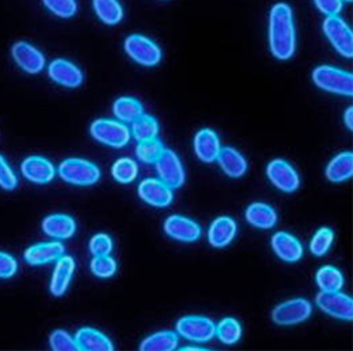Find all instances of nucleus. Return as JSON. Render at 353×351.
I'll list each match as a JSON object with an SVG mask.
<instances>
[{"label": "nucleus", "mask_w": 353, "mask_h": 351, "mask_svg": "<svg viewBox=\"0 0 353 351\" xmlns=\"http://www.w3.org/2000/svg\"><path fill=\"white\" fill-rule=\"evenodd\" d=\"M272 247L274 253L285 262H297L301 259L304 250L301 243L287 231H277L272 237Z\"/></svg>", "instance_id": "6ab92c4d"}, {"label": "nucleus", "mask_w": 353, "mask_h": 351, "mask_svg": "<svg viewBox=\"0 0 353 351\" xmlns=\"http://www.w3.org/2000/svg\"><path fill=\"white\" fill-rule=\"evenodd\" d=\"M50 345L52 350L57 351H75L78 345L75 340L70 336V333L64 330H55L50 336Z\"/></svg>", "instance_id": "4c0bfd02"}, {"label": "nucleus", "mask_w": 353, "mask_h": 351, "mask_svg": "<svg viewBox=\"0 0 353 351\" xmlns=\"http://www.w3.org/2000/svg\"><path fill=\"white\" fill-rule=\"evenodd\" d=\"M17 187V177L5 160L3 156H0V188L5 191H13Z\"/></svg>", "instance_id": "ea45409f"}, {"label": "nucleus", "mask_w": 353, "mask_h": 351, "mask_svg": "<svg viewBox=\"0 0 353 351\" xmlns=\"http://www.w3.org/2000/svg\"><path fill=\"white\" fill-rule=\"evenodd\" d=\"M139 196L154 208H165L172 202V189L168 188L163 181L149 178L139 185Z\"/></svg>", "instance_id": "4468645a"}, {"label": "nucleus", "mask_w": 353, "mask_h": 351, "mask_svg": "<svg viewBox=\"0 0 353 351\" xmlns=\"http://www.w3.org/2000/svg\"><path fill=\"white\" fill-rule=\"evenodd\" d=\"M353 173V154L350 151H345L338 154L327 167L325 175L331 182H343L347 181Z\"/></svg>", "instance_id": "a878e982"}, {"label": "nucleus", "mask_w": 353, "mask_h": 351, "mask_svg": "<svg viewBox=\"0 0 353 351\" xmlns=\"http://www.w3.org/2000/svg\"><path fill=\"white\" fill-rule=\"evenodd\" d=\"M21 173L24 175V178L30 182L44 185L54 180L55 168L47 158L34 156L28 157L23 161Z\"/></svg>", "instance_id": "2eb2a0df"}, {"label": "nucleus", "mask_w": 353, "mask_h": 351, "mask_svg": "<svg viewBox=\"0 0 353 351\" xmlns=\"http://www.w3.org/2000/svg\"><path fill=\"white\" fill-rule=\"evenodd\" d=\"M312 313V305L303 298L291 299L279 305L273 313L272 319L274 323L280 326H292L305 321Z\"/></svg>", "instance_id": "9d476101"}, {"label": "nucleus", "mask_w": 353, "mask_h": 351, "mask_svg": "<svg viewBox=\"0 0 353 351\" xmlns=\"http://www.w3.org/2000/svg\"><path fill=\"white\" fill-rule=\"evenodd\" d=\"M176 347H179V336L170 330L145 337L140 344V350L143 351H171Z\"/></svg>", "instance_id": "cd10ccee"}, {"label": "nucleus", "mask_w": 353, "mask_h": 351, "mask_svg": "<svg viewBox=\"0 0 353 351\" xmlns=\"http://www.w3.org/2000/svg\"><path fill=\"white\" fill-rule=\"evenodd\" d=\"M268 177L272 184L283 192L291 193L300 188V177L297 171L281 158L273 160L268 165Z\"/></svg>", "instance_id": "9b49d317"}, {"label": "nucleus", "mask_w": 353, "mask_h": 351, "mask_svg": "<svg viewBox=\"0 0 353 351\" xmlns=\"http://www.w3.org/2000/svg\"><path fill=\"white\" fill-rule=\"evenodd\" d=\"M136 141H145V140H152L157 138L159 134V123L154 119V117L149 114H143L140 116L137 120L132 123V131Z\"/></svg>", "instance_id": "7c9ffc66"}, {"label": "nucleus", "mask_w": 353, "mask_h": 351, "mask_svg": "<svg viewBox=\"0 0 353 351\" xmlns=\"http://www.w3.org/2000/svg\"><path fill=\"white\" fill-rule=\"evenodd\" d=\"M48 76L58 85L65 87H78L83 81L82 71L67 60H54L48 67Z\"/></svg>", "instance_id": "dca6fc26"}, {"label": "nucleus", "mask_w": 353, "mask_h": 351, "mask_svg": "<svg viewBox=\"0 0 353 351\" xmlns=\"http://www.w3.org/2000/svg\"><path fill=\"white\" fill-rule=\"evenodd\" d=\"M198 350H203L201 347H184L183 351H198Z\"/></svg>", "instance_id": "c03bdc74"}, {"label": "nucleus", "mask_w": 353, "mask_h": 351, "mask_svg": "<svg viewBox=\"0 0 353 351\" xmlns=\"http://www.w3.org/2000/svg\"><path fill=\"white\" fill-rule=\"evenodd\" d=\"M346 2H352V0H346Z\"/></svg>", "instance_id": "a18cd8bd"}, {"label": "nucleus", "mask_w": 353, "mask_h": 351, "mask_svg": "<svg viewBox=\"0 0 353 351\" xmlns=\"http://www.w3.org/2000/svg\"><path fill=\"white\" fill-rule=\"evenodd\" d=\"M277 219V212L266 203H252L246 209V220L257 228H273Z\"/></svg>", "instance_id": "393cba45"}, {"label": "nucleus", "mask_w": 353, "mask_h": 351, "mask_svg": "<svg viewBox=\"0 0 353 351\" xmlns=\"http://www.w3.org/2000/svg\"><path fill=\"white\" fill-rule=\"evenodd\" d=\"M345 125L349 130H353V107H349L345 111Z\"/></svg>", "instance_id": "37998d69"}, {"label": "nucleus", "mask_w": 353, "mask_h": 351, "mask_svg": "<svg viewBox=\"0 0 353 351\" xmlns=\"http://www.w3.org/2000/svg\"><path fill=\"white\" fill-rule=\"evenodd\" d=\"M94 10L108 25H116L123 19V9L119 0H94Z\"/></svg>", "instance_id": "c85d7f7f"}, {"label": "nucleus", "mask_w": 353, "mask_h": 351, "mask_svg": "<svg viewBox=\"0 0 353 351\" xmlns=\"http://www.w3.org/2000/svg\"><path fill=\"white\" fill-rule=\"evenodd\" d=\"M215 334H218L219 340L223 344L232 345L234 343H238L239 339L242 337V326L236 319L225 317L219 321L218 326L215 328Z\"/></svg>", "instance_id": "2f4dec72"}, {"label": "nucleus", "mask_w": 353, "mask_h": 351, "mask_svg": "<svg viewBox=\"0 0 353 351\" xmlns=\"http://www.w3.org/2000/svg\"><path fill=\"white\" fill-rule=\"evenodd\" d=\"M314 83L322 91L336 94L341 96L353 95V76L331 65H321L312 72Z\"/></svg>", "instance_id": "f03ea898"}, {"label": "nucleus", "mask_w": 353, "mask_h": 351, "mask_svg": "<svg viewBox=\"0 0 353 351\" xmlns=\"http://www.w3.org/2000/svg\"><path fill=\"white\" fill-rule=\"evenodd\" d=\"M215 323L205 316H184L176 321V332L190 341L207 343L215 336Z\"/></svg>", "instance_id": "6e6552de"}, {"label": "nucleus", "mask_w": 353, "mask_h": 351, "mask_svg": "<svg viewBox=\"0 0 353 351\" xmlns=\"http://www.w3.org/2000/svg\"><path fill=\"white\" fill-rule=\"evenodd\" d=\"M16 64L27 74H39L46 67V58L41 51L26 41H19L12 48Z\"/></svg>", "instance_id": "f8f14e48"}, {"label": "nucleus", "mask_w": 353, "mask_h": 351, "mask_svg": "<svg viewBox=\"0 0 353 351\" xmlns=\"http://www.w3.org/2000/svg\"><path fill=\"white\" fill-rule=\"evenodd\" d=\"M113 114L122 123H133L140 116L144 114V109L139 100L123 96L113 103Z\"/></svg>", "instance_id": "bb28decb"}, {"label": "nucleus", "mask_w": 353, "mask_h": 351, "mask_svg": "<svg viewBox=\"0 0 353 351\" xmlns=\"http://www.w3.org/2000/svg\"><path fill=\"white\" fill-rule=\"evenodd\" d=\"M269 44L272 54L280 61L290 60L296 52V25L287 3H277L270 12Z\"/></svg>", "instance_id": "f257e3e1"}, {"label": "nucleus", "mask_w": 353, "mask_h": 351, "mask_svg": "<svg viewBox=\"0 0 353 351\" xmlns=\"http://www.w3.org/2000/svg\"><path fill=\"white\" fill-rule=\"evenodd\" d=\"M125 50L134 63L143 67H154L161 61L160 47L141 34L129 36L125 41Z\"/></svg>", "instance_id": "39448f33"}, {"label": "nucleus", "mask_w": 353, "mask_h": 351, "mask_svg": "<svg viewBox=\"0 0 353 351\" xmlns=\"http://www.w3.org/2000/svg\"><path fill=\"white\" fill-rule=\"evenodd\" d=\"M315 304L322 312H325L327 315L335 319H341V320L353 319V301L350 297L342 294L339 290H331V292L321 290L316 295Z\"/></svg>", "instance_id": "1a4fd4ad"}, {"label": "nucleus", "mask_w": 353, "mask_h": 351, "mask_svg": "<svg viewBox=\"0 0 353 351\" xmlns=\"http://www.w3.org/2000/svg\"><path fill=\"white\" fill-rule=\"evenodd\" d=\"M216 161L222 171L230 178H241L248 171L246 158L232 147H221Z\"/></svg>", "instance_id": "b1692460"}, {"label": "nucleus", "mask_w": 353, "mask_h": 351, "mask_svg": "<svg viewBox=\"0 0 353 351\" xmlns=\"http://www.w3.org/2000/svg\"><path fill=\"white\" fill-rule=\"evenodd\" d=\"M316 9L328 16H338L342 12L343 0H314Z\"/></svg>", "instance_id": "79ce46f5"}, {"label": "nucleus", "mask_w": 353, "mask_h": 351, "mask_svg": "<svg viewBox=\"0 0 353 351\" xmlns=\"http://www.w3.org/2000/svg\"><path fill=\"white\" fill-rule=\"evenodd\" d=\"M236 223L232 217L222 216L212 222L210 231H208V240L215 248H223L232 243V240L236 236Z\"/></svg>", "instance_id": "4be33fe9"}, {"label": "nucleus", "mask_w": 353, "mask_h": 351, "mask_svg": "<svg viewBox=\"0 0 353 351\" xmlns=\"http://www.w3.org/2000/svg\"><path fill=\"white\" fill-rule=\"evenodd\" d=\"M75 271V261L70 255H63L57 259V266L54 268L50 290L54 297H63L72 279Z\"/></svg>", "instance_id": "f3484780"}, {"label": "nucleus", "mask_w": 353, "mask_h": 351, "mask_svg": "<svg viewBox=\"0 0 353 351\" xmlns=\"http://www.w3.org/2000/svg\"><path fill=\"white\" fill-rule=\"evenodd\" d=\"M139 168L132 158H119L112 167V177L119 184H130L137 178Z\"/></svg>", "instance_id": "473e14b6"}, {"label": "nucleus", "mask_w": 353, "mask_h": 351, "mask_svg": "<svg viewBox=\"0 0 353 351\" xmlns=\"http://www.w3.org/2000/svg\"><path fill=\"white\" fill-rule=\"evenodd\" d=\"M154 164L159 173V180L163 181L168 188L176 189L184 185L185 171L179 156L172 150L163 149L161 154L159 156Z\"/></svg>", "instance_id": "0eeeda50"}, {"label": "nucleus", "mask_w": 353, "mask_h": 351, "mask_svg": "<svg viewBox=\"0 0 353 351\" xmlns=\"http://www.w3.org/2000/svg\"><path fill=\"white\" fill-rule=\"evenodd\" d=\"M164 231L174 240L184 243H192L201 237V226L180 215H172L165 220Z\"/></svg>", "instance_id": "ddd939ff"}, {"label": "nucleus", "mask_w": 353, "mask_h": 351, "mask_svg": "<svg viewBox=\"0 0 353 351\" xmlns=\"http://www.w3.org/2000/svg\"><path fill=\"white\" fill-rule=\"evenodd\" d=\"M334 239H335V234H334V231L331 228H328V227L319 228L314 234V237L311 240V244H310L311 253L315 257L325 255L328 253V250L331 248V246L334 243Z\"/></svg>", "instance_id": "f704fd0d"}, {"label": "nucleus", "mask_w": 353, "mask_h": 351, "mask_svg": "<svg viewBox=\"0 0 353 351\" xmlns=\"http://www.w3.org/2000/svg\"><path fill=\"white\" fill-rule=\"evenodd\" d=\"M44 6L58 17L68 19L72 17L77 10V0H43Z\"/></svg>", "instance_id": "e433bc0d"}, {"label": "nucleus", "mask_w": 353, "mask_h": 351, "mask_svg": "<svg viewBox=\"0 0 353 351\" xmlns=\"http://www.w3.org/2000/svg\"><path fill=\"white\" fill-rule=\"evenodd\" d=\"M43 231L48 237L67 240L72 237L77 231L75 220L68 215H50L43 220Z\"/></svg>", "instance_id": "412c9836"}, {"label": "nucleus", "mask_w": 353, "mask_h": 351, "mask_svg": "<svg viewBox=\"0 0 353 351\" xmlns=\"http://www.w3.org/2000/svg\"><path fill=\"white\" fill-rule=\"evenodd\" d=\"M323 33L332 47L345 58L353 56V34L347 23L339 16H328L323 21Z\"/></svg>", "instance_id": "423d86ee"}, {"label": "nucleus", "mask_w": 353, "mask_h": 351, "mask_svg": "<svg viewBox=\"0 0 353 351\" xmlns=\"http://www.w3.org/2000/svg\"><path fill=\"white\" fill-rule=\"evenodd\" d=\"M163 144L157 138L152 140H145V141H139L137 147H136V156L137 158L144 162V164H154L159 156L163 151Z\"/></svg>", "instance_id": "72a5a7b5"}, {"label": "nucleus", "mask_w": 353, "mask_h": 351, "mask_svg": "<svg viewBox=\"0 0 353 351\" xmlns=\"http://www.w3.org/2000/svg\"><path fill=\"white\" fill-rule=\"evenodd\" d=\"M64 255V246L60 242L39 243L27 248L24 258L30 266H44Z\"/></svg>", "instance_id": "aec40b11"}, {"label": "nucleus", "mask_w": 353, "mask_h": 351, "mask_svg": "<svg viewBox=\"0 0 353 351\" xmlns=\"http://www.w3.org/2000/svg\"><path fill=\"white\" fill-rule=\"evenodd\" d=\"M221 141L216 133L211 129H202L194 138V149L196 157L202 162H214L221 151Z\"/></svg>", "instance_id": "a211bd4d"}, {"label": "nucleus", "mask_w": 353, "mask_h": 351, "mask_svg": "<svg viewBox=\"0 0 353 351\" xmlns=\"http://www.w3.org/2000/svg\"><path fill=\"white\" fill-rule=\"evenodd\" d=\"M60 177L72 185L90 187L99 181L101 169L91 161L82 158H68L58 167Z\"/></svg>", "instance_id": "7ed1b4c3"}, {"label": "nucleus", "mask_w": 353, "mask_h": 351, "mask_svg": "<svg viewBox=\"0 0 353 351\" xmlns=\"http://www.w3.org/2000/svg\"><path fill=\"white\" fill-rule=\"evenodd\" d=\"M91 134L92 137L113 149H122L130 141V130L122 122L109 120V119H99L91 125Z\"/></svg>", "instance_id": "20e7f679"}, {"label": "nucleus", "mask_w": 353, "mask_h": 351, "mask_svg": "<svg viewBox=\"0 0 353 351\" xmlns=\"http://www.w3.org/2000/svg\"><path fill=\"white\" fill-rule=\"evenodd\" d=\"M90 250L94 257H101V255H109L113 250V243L112 239L105 233L95 234V236L90 242Z\"/></svg>", "instance_id": "58836bf2"}, {"label": "nucleus", "mask_w": 353, "mask_h": 351, "mask_svg": "<svg viewBox=\"0 0 353 351\" xmlns=\"http://www.w3.org/2000/svg\"><path fill=\"white\" fill-rule=\"evenodd\" d=\"M17 273V261L13 255L0 251V278L8 279Z\"/></svg>", "instance_id": "a19ab883"}, {"label": "nucleus", "mask_w": 353, "mask_h": 351, "mask_svg": "<svg viewBox=\"0 0 353 351\" xmlns=\"http://www.w3.org/2000/svg\"><path fill=\"white\" fill-rule=\"evenodd\" d=\"M117 264L116 261L110 255H101V257H94L91 261V271L94 275L98 278H110L116 274Z\"/></svg>", "instance_id": "c9c22d12"}, {"label": "nucleus", "mask_w": 353, "mask_h": 351, "mask_svg": "<svg viewBox=\"0 0 353 351\" xmlns=\"http://www.w3.org/2000/svg\"><path fill=\"white\" fill-rule=\"evenodd\" d=\"M316 284L321 290L331 292V290H341L343 286V275L342 273L332 267V266H325L321 267L315 275Z\"/></svg>", "instance_id": "c756f323"}, {"label": "nucleus", "mask_w": 353, "mask_h": 351, "mask_svg": "<svg viewBox=\"0 0 353 351\" xmlns=\"http://www.w3.org/2000/svg\"><path fill=\"white\" fill-rule=\"evenodd\" d=\"M78 350L85 351H112L113 343L102 332L92 328H82L77 332L74 337Z\"/></svg>", "instance_id": "5701e85b"}]
</instances>
